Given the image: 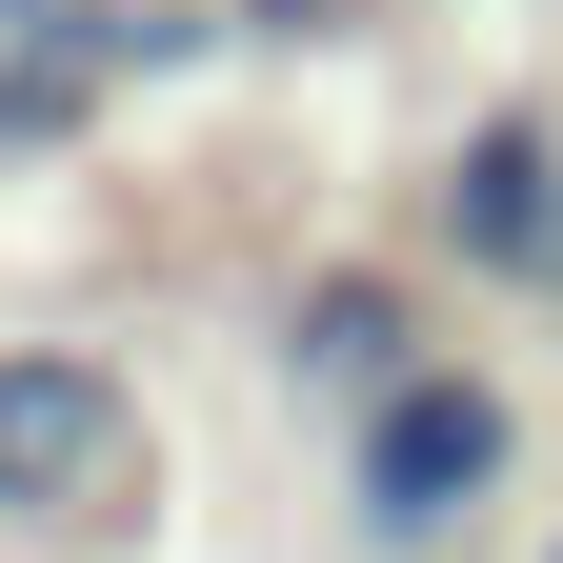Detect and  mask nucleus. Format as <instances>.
<instances>
[{"instance_id":"nucleus-1","label":"nucleus","mask_w":563,"mask_h":563,"mask_svg":"<svg viewBox=\"0 0 563 563\" xmlns=\"http://www.w3.org/2000/svg\"><path fill=\"white\" fill-rule=\"evenodd\" d=\"M504 463H523V402L483 383V363H422L363 422V463H342V523H363L383 563H422V543H463L483 504H504Z\"/></svg>"},{"instance_id":"nucleus-2","label":"nucleus","mask_w":563,"mask_h":563,"mask_svg":"<svg viewBox=\"0 0 563 563\" xmlns=\"http://www.w3.org/2000/svg\"><path fill=\"white\" fill-rule=\"evenodd\" d=\"M141 463V402L101 342H0V523H81Z\"/></svg>"},{"instance_id":"nucleus-4","label":"nucleus","mask_w":563,"mask_h":563,"mask_svg":"<svg viewBox=\"0 0 563 563\" xmlns=\"http://www.w3.org/2000/svg\"><path fill=\"white\" fill-rule=\"evenodd\" d=\"M282 383L342 402V422H383V402L422 383V302H402V282H363V262L302 282V302H282Z\"/></svg>"},{"instance_id":"nucleus-5","label":"nucleus","mask_w":563,"mask_h":563,"mask_svg":"<svg viewBox=\"0 0 563 563\" xmlns=\"http://www.w3.org/2000/svg\"><path fill=\"white\" fill-rule=\"evenodd\" d=\"M543 302H563V262H543Z\"/></svg>"},{"instance_id":"nucleus-6","label":"nucleus","mask_w":563,"mask_h":563,"mask_svg":"<svg viewBox=\"0 0 563 563\" xmlns=\"http://www.w3.org/2000/svg\"><path fill=\"white\" fill-rule=\"evenodd\" d=\"M543 563H563V543H543Z\"/></svg>"},{"instance_id":"nucleus-3","label":"nucleus","mask_w":563,"mask_h":563,"mask_svg":"<svg viewBox=\"0 0 563 563\" xmlns=\"http://www.w3.org/2000/svg\"><path fill=\"white\" fill-rule=\"evenodd\" d=\"M443 242H463L483 282H543V262H563V121H543V101L463 121V162H443Z\"/></svg>"}]
</instances>
